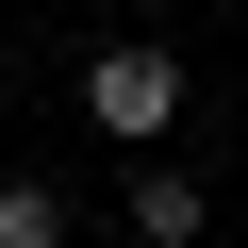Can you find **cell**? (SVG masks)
Masks as SVG:
<instances>
[{"label": "cell", "instance_id": "1", "mask_svg": "<svg viewBox=\"0 0 248 248\" xmlns=\"http://www.w3.org/2000/svg\"><path fill=\"white\" fill-rule=\"evenodd\" d=\"M83 133H99V149H166V133H182V50H166V33L83 50Z\"/></svg>", "mask_w": 248, "mask_h": 248}, {"label": "cell", "instance_id": "2", "mask_svg": "<svg viewBox=\"0 0 248 248\" xmlns=\"http://www.w3.org/2000/svg\"><path fill=\"white\" fill-rule=\"evenodd\" d=\"M199 232H215V182L166 166V149H133V248H199Z\"/></svg>", "mask_w": 248, "mask_h": 248}, {"label": "cell", "instance_id": "3", "mask_svg": "<svg viewBox=\"0 0 248 248\" xmlns=\"http://www.w3.org/2000/svg\"><path fill=\"white\" fill-rule=\"evenodd\" d=\"M0 248H83V215H66V182H33V166L0 182Z\"/></svg>", "mask_w": 248, "mask_h": 248}, {"label": "cell", "instance_id": "4", "mask_svg": "<svg viewBox=\"0 0 248 248\" xmlns=\"http://www.w3.org/2000/svg\"><path fill=\"white\" fill-rule=\"evenodd\" d=\"M0 50H17V0H0Z\"/></svg>", "mask_w": 248, "mask_h": 248}]
</instances>
